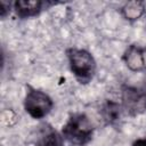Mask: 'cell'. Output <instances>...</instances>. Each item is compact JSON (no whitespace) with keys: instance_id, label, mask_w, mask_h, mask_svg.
I'll return each instance as SVG.
<instances>
[{"instance_id":"6da1fadb","label":"cell","mask_w":146,"mask_h":146,"mask_svg":"<svg viewBox=\"0 0 146 146\" xmlns=\"http://www.w3.org/2000/svg\"><path fill=\"white\" fill-rule=\"evenodd\" d=\"M94 135V125L90 119L83 113H76L68 117L63 125L62 136L73 146L87 145Z\"/></svg>"},{"instance_id":"7a4b0ae2","label":"cell","mask_w":146,"mask_h":146,"mask_svg":"<svg viewBox=\"0 0 146 146\" xmlns=\"http://www.w3.org/2000/svg\"><path fill=\"white\" fill-rule=\"evenodd\" d=\"M66 56L75 79L80 83H88L96 72V62L92 55L84 49L70 48L66 50Z\"/></svg>"},{"instance_id":"3957f363","label":"cell","mask_w":146,"mask_h":146,"mask_svg":"<svg viewBox=\"0 0 146 146\" xmlns=\"http://www.w3.org/2000/svg\"><path fill=\"white\" fill-rule=\"evenodd\" d=\"M54 102L46 92L29 87L24 99V108L33 119H42L52 110Z\"/></svg>"},{"instance_id":"277c9868","label":"cell","mask_w":146,"mask_h":146,"mask_svg":"<svg viewBox=\"0 0 146 146\" xmlns=\"http://www.w3.org/2000/svg\"><path fill=\"white\" fill-rule=\"evenodd\" d=\"M122 110L130 115L137 116L146 111V91L136 87L125 86L122 89Z\"/></svg>"},{"instance_id":"5b68a950","label":"cell","mask_w":146,"mask_h":146,"mask_svg":"<svg viewBox=\"0 0 146 146\" xmlns=\"http://www.w3.org/2000/svg\"><path fill=\"white\" fill-rule=\"evenodd\" d=\"M123 60L127 67L131 71L138 72L146 70V48L135 44L129 46L123 54Z\"/></svg>"},{"instance_id":"8992f818","label":"cell","mask_w":146,"mask_h":146,"mask_svg":"<svg viewBox=\"0 0 146 146\" xmlns=\"http://www.w3.org/2000/svg\"><path fill=\"white\" fill-rule=\"evenodd\" d=\"M43 5L40 0H17L14 2V10L19 18H29L40 14Z\"/></svg>"},{"instance_id":"52a82bcc","label":"cell","mask_w":146,"mask_h":146,"mask_svg":"<svg viewBox=\"0 0 146 146\" xmlns=\"http://www.w3.org/2000/svg\"><path fill=\"white\" fill-rule=\"evenodd\" d=\"M121 13L123 17L128 21H136L140 18L145 13V5L143 1H129L123 5L121 8Z\"/></svg>"},{"instance_id":"ba28073f","label":"cell","mask_w":146,"mask_h":146,"mask_svg":"<svg viewBox=\"0 0 146 146\" xmlns=\"http://www.w3.org/2000/svg\"><path fill=\"white\" fill-rule=\"evenodd\" d=\"M122 106L113 100H107L102 107V116L107 123H115L120 120Z\"/></svg>"},{"instance_id":"9c48e42d","label":"cell","mask_w":146,"mask_h":146,"mask_svg":"<svg viewBox=\"0 0 146 146\" xmlns=\"http://www.w3.org/2000/svg\"><path fill=\"white\" fill-rule=\"evenodd\" d=\"M39 146H64V138L59 132L48 127L39 139Z\"/></svg>"},{"instance_id":"30bf717a","label":"cell","mask_w":146,"mask_h":146,"mask_svg":"<svg viewBox=\"0 0 146 146\" xmlns=\"http://www.w3.org/2000/svg\"><path fill=\"white\" fill-rule=\"evenodd\" d=\"M0 6H1V16H2V17H5V16L7 15V13H9L10 3H9V2L1 1V2H0Z\"/></svg>"},{"instance_id":"8fae6325","label":"cell","mask_w":146,"mask_h":146,"mask_svg":"<svg viewBox=\"0 0 146 146\" xmlns=\"http://www.w3.org/2000/svg\"><path fill=\"white\" fill-rule=\"evenodd\" d=\"M132 146H146V136L144 138H139L133 141Z\"/></svg>"}]
</instances>
